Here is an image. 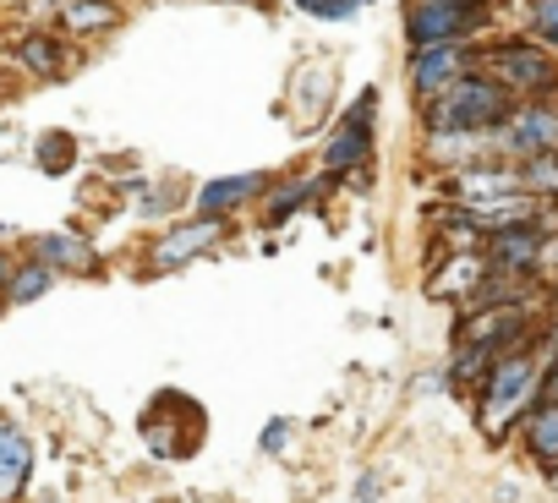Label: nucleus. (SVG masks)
Segmentation results:
<instances>
[{
  "instance_id": "nucleus-14",
  "label": "nucleus",
  "mask_w": 558,
  "mask_h": 503,
  "mask_svg": "<svg viewBox=\"0 0 558 503\" xmlns=\"http://www.w3.org/2000/svg\"><path fill=\"white\" fill-rule=\"evenodd\" d=\"M28 470H34V443L23 438L17 421L0 416V503H12L28 487Z\"/></svg>"
},
{
  "instance_id": "nucleus-2",
  "label": "nucleus",
  "mask_w": 558,
  "mask_h": 503,
  "mask_svg": "<svg viewBox=\"0 0 558 503\" xmlns=\"http://www.w3.org/2000/svg\"><path fill=\"white\" fill-rule=\"evenodd\" d=\"M514 105L520 99L504 83H493L487 72H465L449 88H438L422 105V115H427V132H493V126L509 121Z\"/></svg>"
},
{
  "instance_id": "nucleus-24",
  "label": "nucleus",
  "mask_w": 558,
  "mask_h": 503,
  "mask_svg": "<svg viewBox=\"0 0 558 503\" xmlns=\"http://www.w3.org/2000/svg\"><path fill=\"white\" fill-rule=\"evenodd\" d=\"M307 197H313V186H307V181L286 186V192H279V203H274V213H268V219H286V213H296V208H302Z\"/></svg>"
},
{
  "instance_id": "nucleus-13",
  "label": "nucleus",
  "mask_w": 558,
  "mask_h": 503,
  "mask_svg": "<svg viewBox=\"0 0 558 503\" xmlns=\"http://www.w3.org/2000/svg\"><path fill=\"white\" fill-rule=\"evenodd\" d=\"M487 274H493V269H487V252H449V263L433 274L427 291H433L438 302H471Z\"/></svg>"
},
{
  "instance_id": "nucleus-28",
  "label": "nucleus",
  "mask_w": 558,
  "mask_h": 503,
  "mask_svg": "<svg viewBox=\"0 0 558 503\" xmlns=\"http://www.w3.org/2000/svg\"><path fill=\"white\" fill-rule=\"evenodd\" d=\"M356 498H362V503H373V498H378V476H362V487H356Z\"/></svg>"
},
{
  "instance_id": "nucleus-8",
  "label": "nucleus",
  "mask_w": 558,
  "mask_h": 503,
  "mask_svg": "<svg viewBox=\"0 0 558 503\" xmlns=\"http://www.w3.org/2000/svg\"><path fill=\"white\" fill-rule=\"evenodd\" d=\"M373 94H362L356 99V110L340 121V132L329 137V148H324V164L335 170V175H345V170H362L367 164V154H373Z\"/></svg>"
},
{
  "instance_id": "nucleus-9",
  "label": "nucleus",
  "mask_w": 558,
  "mask_h": 503,
  "mask_svg": "<svg viewBox=\"0 0 558 503\" xmlns=\"http://www.w3.org/2000/svg\"><path fill=\"white\" fill-rule=\"evenodd\" d=\"M542 235H547V224H504V230H493L487 235V269H504V274H531L536 269V252H542ZM536 280V274H531Z\"/></svg>"
},
{
  "instance_id": "nucleus-25",
  "label": "nucleus",
  "mask_w": 558,
  "mask_h": 503,
  "mask_svg": "<svg viewBox=\"0 0 558 503\" xmlns=\"http://www.w3.org/2000/svg\"><path fill=\"white\" fill-rule=\"evenodd\" d=\"M536 280H558V235H542V252H536Z\"/></svg>"
},
{
  "instance_id": "nucleus-12",
  "label": "nucleus",
  "mask_w": 558,
  "mask_h": 503,
  "mask_svg": "<svg viewBox=\"0 0 558 503\" xmlns=\"http://www.w3.org/2000/svg\"><path fill=\"white\" fill-rule=\"evenodd\" d=\"M56 23H61V34L66 39H110L121 23H126V12L116 7V0H66V7L56 12Z\"/></svg>"
},
{
  "instance_id": "nucleus-21",
  "label": "nucleus",
  "mask_w": 558,
  "mask_h": 503,
  "mask_svg": "<svg viewBox=\"0 0 558 503\" xmlns=\"http://www.w3.org/2000/svg\"><path fill=\"white\" fill-rule=\"evenodd\" d=\"M531 39H542L547 50H558V0H531Z\"/></svg>"
},
{
  "instance_id": "nucleus-4",
  "label": "nucleus",
  "mask_w": 558,
  "mask_h": 503,
  "mask_svg": "<svg viewBox=\"0 0 558 503\" xmlns=\"http://www.w3.org/2000/svg\"><path fill=\"white\" fill-rule=\"evenodd\" d=\"M487 28V0H411L405 34L411 45H454Z\"/></svg>"
},
{
  "instance_id": "nucleus-22",
  "label": "nucleus",
  "mask_w": 558,
  "mask_h": 503,
  "mask_svg": "<svg viewBox=\"0 0 558 503\" xmlns=\"http://www.w3.org/2000/svg\"><path fill=\"white\" fill-rule=\"evenodd\" d=\"M302 12H313V17H324V23H345V17H356L367 0H296Z\"/></svg>"
},
{
  "instance_id": "nucleus-11",
  "label": "nucleus",
  "mask_w": 558,
  "mask_h": 503,
  "mask_svg": "<svg viewBox=\"0 0 558 503\" xmlns=\"http://www.w3.org/2000/svg\"><path fill=\"white\" fill-rule=\"evenodd\" d=\"M498 148V126L493 132H427V159L433 164H449V170H465V164H493Z\"/></svg>"
},
{
  "instance_id": "nucleus-1",
  "label": "nucleus",
  "mask_w": 558,
  "mask_h": 503,
  "mask_svg": "<svg viewBox=\"0 0 558 503\" xmlns=\"http://www.w3.org/2000/svg\"><path fill=\"white\" fill-rule=\"evenodd\" d=\"M547 361H553L547 345H542V351L520 345V351H509V356H498V361L487 367V378H482V432H487L493 443H498L514 421H525V410L542 400Z\"/></svg>"
},
{
  "instance_id": "nucleus-19",
  "label": "nucleus",
  "mask_w": 558,
  "mask_h": 503,
  "mask_svg": "<svg viewBox=\"0 0 558 503\" xmlns=\"http://www.w3.org/2000/svg\"><path fill=\"white\" fill-rule=\"evenodd\" d=\"M514 170H520V186H525L536 203L558 197V154H525Z\"/></svg>"
},
{
  "instance_id": "nucleus-30",
  "label": "nucleus",
  "mask_w": 558,
  "mask_h": 503,
  "mask_svg": "<svg viewBox=\"0 0 558 503\" xmlns=\"http://www.w3.org/2000/svg\"><path fill=\"white\" fill-rule=\"evenodd\" d=\"M547 351H553V356H558V323H553V329H547Z\"/></svg>"
},
{
  "instance_id": "nucleus-15",
  "label": "nucleus",
  "mask_w": 558,
  "mask_h": 503,
  "mask_svg": "<svg viewBox=\"0 0 558 503\" xmlns=\"http://www.w3.org/2000/svg\"><path fill=\"white\" fill-rule=\"evenodd\" d=\"M525 449H531V459H536L547 476H558V400H553V394H542V400L525 410Z\"/></svg>"
},
{
  "instance_id": "nucleus-10",
  "label": "nucleus",
  "mask_w": 558,
  "mask_h": 503,
  "mask_svg": "<svg viewBox=\"0 0 558 503\" xmlns=\"http://www.w3.org/2000/svg\"><path fill=\"white\" fill-rule=\"evenodd\" d=\"M12 66H23L28 77H66L72 72V50L61 34H45V28H23L12 45H7Z\"/></svg>"
},
{
  "instance_id": "nucleus-6",
  "label": "nucleus",
  "mask_w": 558,
  "mask_h": 503,
  "mask_svg": "<svg viewBox=\"0 0 558 503\" xmlns=\"http://www.w3.org/2000/svg\"><path fill=\"white\" fill-rule=\"evenodd\" d=\"M498 148L504 154H558V105L547 99H525L509 110V121L498 126Z\"/></svg>"
},
{
  "instance_id": "nucleus-20",
  "label": "nucleus",
  "mask_w": 558,
  "mask_h": 503,
  "mask_svg": "<svg viewBox=\"0 0 558 503\" xmlns=\"http://www.w3.org/2000/svg\"><path fill=\"white\" fill-rule=\"evenodd\" d=\"M50 285H56V269H50V263H28V269H17V274H12V285H7V302H12V307H23V302H39Z\"/></svg>"
},
{
  "instance_id": "nucleus-29",
  "label": "nucleus",
  "mask_w": 558,
  "mask_h": 503,
  "mask_svg": "<svg viewBox=\"0 0 558 503\" xmlns=\"http://www.w3.org/2000/svg\"><path fill=\"white\" fill-rule=\"evenodd\" d=\"M7 285H12V263L0 258V296H7Z\"/></svg>"
},
{
  "instance_id": "nucleus-27",
  "label": "nucleus",
  "mask_w": 558,
  "mask_h": 503,
  "mask_svg": "<svg viewBox=\"0 0 558 503\" xmlns=\"http://www.w3.org/2000/svg\"><path fill=\"white\" fill-rule=\"evenodd\" d=\"M286 438H291V421H274V427H268V432H263V449H268V454H274V449H279V443H286Z\"/></svg>"
},
{
  "instance_id": "nucleus-17",
  "label": "nucleus",
  "mask_w": 558,
  "mask_h": 503,
  "mask_svg": "<svg viewBox=\"0 0 558 503\" xmlns=\"http://www.w3.org/2000/svg\"><path fill=\"white\" fill-rule=\"evenodd\" d=\"M268 181L263 175H225V181H208L203 192H197V213H230V208H241L246 197H257Z\"/></svg>"
},
{
  "instance_id": "nucleus-23",
  "label": "nucleus",
  "mask_w": 558,
  "mask_h": 503,
  "mask_svg": "<svg viewBox=\"0 0 558 503\" xmlns=\"http://www.w3.org/2000/svg\"><path fill=\"white\" fill-rule=\"evenodd\" d=\"M39 164H45V170H66V164H72V137H66V132L39 137Z\"/></svg>"
},
{
  "instance_id": "nucleus-26",
  "label": "nucleus",
  "mask_w": 558,
  "mask_h": 503,
  "mask_svg": "<svg viewBox=\"0 0 558 503\" xmlns=\"http://www.w3.org/2000/svg\"><path fill=\"white\" fill-rule=\"evenodd\" d=\"M61 7H66V0H17V12H23L28 23H50Z\"/></svg>"
},
{
  "instance_id": "nucleus-5",
  "label": "nucleus",
  "mask_w": 558,
  "mask_h": 503,
  "mask_svg": "<svg viewBox=\"0 0 558 503\" xmlns=\"http://www.w3.org/2000/svg\"><path fill=\"white\" fill-rule=\"evenodd\" d=\"M444 192H449L454 208H471V213H487V208H504V203L531 197L520 186V170L514 164H465V170H454L444 181Z\"/></svg>"
},
{
  "instance_id": "nucleus-16",
  "label": "nucleus",
  "mask_w": 558,
  "mask_h": 503,
  "mask_svg": "<svg viewBox=\"0 0 558 503\" xmlns=\"http://www.w3.org/2000/svg\"><path fill=\"white\" fill-rule=\"evenodd\" d=\"M214 235H219V219H214V213H203L197 224H181V230H170V235L159 241L154 263H159V269H175V263L197 258V252H208V241H214Z\"/></svg>"
},
{
  "instance_id": "nucleus-18",
  "label": "nucleus",
  "mask_w": 558,
  "mask_h": 503,
  "mask_svg": "<svg viewBox=\"0 0 558 503\" xmlns=\"http://www.w3.org/2000/svg\"><path fill=\"white\" fill-rule=\"evenodd\" d=\"M39 263L50 269H72V274H99V252L77 235H45L39 241Z\"/></svg>"
},
{
  "instance_id": "nucleus-7",
  "label": "nucleus",
  "mask_w": 558,
  "mask_h": 503,
  "mask_svg": "<svg viewBox=\"0 0 558 503\" xmlns=\"http://www.w3.org/2000/svg\"><path fill=\"white\" fill-rule=\"evenodd\" d=\"M465 72H476V50L465 39H454V45H416L411 50V88H416L422 105L438 88H449L454 77H465Z\"/></svg>"
},
{
  "instance_id": "nucleus-3",
  "label": "nucleus",
  "mask_w": 558,
  "mask_h": 503,
  "mask_svg": "<svg viewBox=\"0 0 558 503\" xmlns=\"http://www.w3.org/2000/svg\"><path fill=\"white\" fill-rule=\"evenodd\" d=\"M476 72H487L493 83H504L520 105L558 94V61L547 56L542 39H498V45H482V50H476Z\"/></svg>"
}]
</instances>
